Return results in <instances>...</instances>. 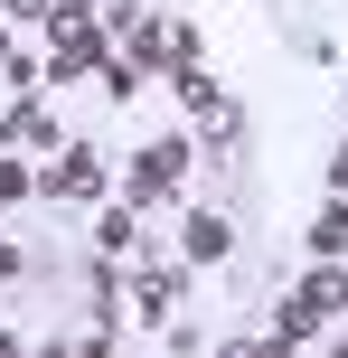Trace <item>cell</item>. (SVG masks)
Here are the masks:
<instances>
[{
  "mask_svg": "<svg viewBox=\"0 0 348 358\" xmlns=\"http://www.w3.org/2000/svg\"><path fill=\"white\" fill-rule=\"evenodd\" d=\"M104 57H113V10H104V0H66V10L47 19V85L94 76Z\"/></svg>",
  "mask_w": 348,
  "mask_h": 358,
  "instance_id": "1",
  "label": "cell"
},
{
  "mask_svg": "<svg viewBox=\"0 0 348 358\" xmlns=\"http://www.w3.org/2000/svg\"><path fill=\"white\" fill-rule=\"evenodd\" d=\"M301 302H311V311H330V321H339V311H348V264H339V255H311V273H301Z\"/></svg>",
  "mask_w": 348,
  "mask_h": 358,
  "instance_id": "7",
  "label": "cell"
},
{
  "mask_svg": "<svg viewBox=\"0 0 348 358\" xmlns=\"http://www.w3.org/2000/svg\"><path fill=\"white\" fill-rule=\"evenodd\" d=\"M38 198V161L29 151H0V208H29Z\"/></svg>",
  "mask_w": 348,
  "mask_h": 358,
  "instance_id": "9",
  "label": "cell"
},
{
  "mask_svg": "<svg viewBox=\"0 0 348 358\" xmlns=\"http://www.w3.org/2000/svg\"><path fill=\"white\" fill-rule=\"evenodd\" d=\"M56 142H66V132H56L47 94H38V85H19L10 104H0V151H29V161H47Z\"/></svg>",
  "mask_w": 348,
  "mask_h": 358,
  "instance_id": "4",
  "label": "cell"
},
{
  "mask_svg": "<svg viewBox=\"0 0 348 358\" xmlns=\"http://www.w3.org/2000/svg\"><path fill=\"white\" fill-rule=\"evenodd\" d=\"M330 198H348V142L330 151Z\"/></svg>",
  "mask_w": 348,
  "mask_h": 358,
  "instance_id": "12",
  "label": "cell"
},
{
  "mask_svg": "<svg viewBox=\"0 0 348 358\" xmlns=\"http://www.w3.org/2000/svg\"><path fill=\"white\" fill-rule=\"evenodd\" d=\"M179 264H160V255H142V264H132V302H142V321H169V311H179Z\"/></svg>",
  "mask_w": 348,
  "mask_h": 358,
  "instance_id": "6",
  "label": "cell"
},
{
  "mask_svg": "<svg viewBox=\"0 0 348 358\" xmlns=\"http://www.w3.org/2000/svg\"><path fill=\"white\" fill-rule=\"evenodd\" d=\"M10 29H19V19H0V66H10V57H19V38H10Z\"/></svg>",
  "mask_w": 348,
  "mask_h": 358,
  "instance_id": "13",
  "label": "cell"
},
{
  "mask_svg": "<svg viewBox=\"0 0 348 358\" xmlns=\"http://www.w3.org/2000/svg\"><path fill=\"white\" fill-rule=\"evenodd\" d=\"M311 255H339L348 264V198H330V208L311 217Z\"/></svg>",
  "mask_w": 348,
  "mask_h": 358,
  "instance_id": "10",
  "label": "cell"
},
{
  "mask_svg": "<svg viewBox=\"0 0 348 358\" xmlns=\"http://www.w3.org/2000/svg\"><path fill=\"white\" fill-rule=\"evenodd\" d=\"M38 198H47V208H94V198H104V151L94 142H56L47 161H38Z\"/></svg>",
  "mask_w": 348,
  "mask_h": 358,
  "instance_id": "3",
  "label": "cell"
},
{
  "mask_svg": "<svg viewBox=\"0 0 348 358\" xmlns=\"http://www.w3.org/2000/svg\"><path fill=\"white\" fill-rule=\"evenodd\" d=\"M179 255H188V264H226V255H236V217L188 198V217H179Z\"/></svg>",
  "mask_w": 348,
  "mask_h": 358,
  "instance_id": "5",
  "label": "cell"
},
{
  "mask_svg": "<svg viewBox=\"0 0 348 358\" xmlns=\"http://www.w3.org/2000/svg\"><path fill=\"white\" fill-rule=\"evenodd\" d=\"M188 161H198V132H160V142L132 161L123 198H132V208H169V198H179V179H188Z\"/></svg>",
  "mask_w": 348,
  "mask_h": 358,
  "instance_id": "2",
  "label": "cell"
},
{
  "mask_svg": "<svg viewBox=\"0 0 348 358\" xmlns=\"http://www.w3.org/2000/svg\"><path fill=\"white\" fill-rule=\"evenodd\" d=\"M151 10H160V0H151Z\"/></svg>",
  "mask_w": 348,
  "mask_h": 358,
  "instance_id": "14",
  "label": "cell"
},
{
  "mask_svg": "<svg viewBox=\"0 0 348 358\" xmlns=\"http://www.w3.org/2000/svg\"><path fill=\"white\" fill-rule=\"evenodd\" d=\"M56 10H66V0H0V19H19V29H47Z\"/></svg>",
  "mask_w": 348,
  "mask_h": 358,
  "instance_id": "11",
  "label": "cell"
},
{
  "mask_svg": "<svg viewBox=\"0 0 348 358\" xmlns=\"http://www.w3.org/2000/svg\"><path fill=\"white\" fill-rule=\"evenodd\" d=\"M94 245H104V255H132V245H142V208H132V198L104 208V217H94Z\"/></svg>",
  "mask_w": 348,
  "mask_h": 358,
  "instance_id": "8",
  "label": "cell"
}]
</instances>
